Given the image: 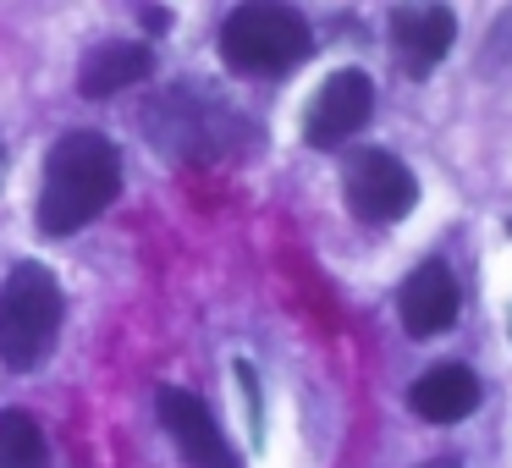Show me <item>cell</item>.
I'll use <instances>...</instances> for the list:
<instances>
[{
    "label": "cell",
    "mask_w": 512,
    "mask_h": 468,
    "mask_svg": "<svg viewBox=\"0 0 512 468\" xmlns=\"http://www.w3.org/2000/svg\"><path fill=\"white\" fill-rule=\"evenodd\" d=\"M122 193V155L105 133H67L45 155V188H39V232L72 237L94 226Z\"/></svg>",
    "instance_id": "6da1fadb"
},
{
    "label": "cell",
    "mask_w": 512,
    "mask_h": 468,
    "mask_svg": "<svg viewBox=\"0 0 512 468\" xmlns=\"http://www.w3.org/2000/svg\"><path fill=\"white\" fill-rule=\"evenodd\" d=\"M314 50V34L287 0H243L221 23V61L248 78H276Z\"/></svg>",
    "instance_id": "7a4b0ae2"
},
{
    "label": "cell",
    "mask_w": 512,
    "mask_h": 468,
    "mask_svg": "<svg viewBox=\"0 0 512 468\" xmlns=\"http://www.w3.org/2000/svg\"><path fill=\"white\" fill-rule=\"evenodd\" d=\"M61 336V287L45 265L23 259L0 287V364L28 375L50 358Z\"/></svg>",
    "instance_id": "3957f363"
},
{
    "label": "cell",
    "mask_w": 512,
    "mask_h": 468,
    "mask_svg": "<svg viewBox=\"0 0 512 468\" xmlns=\"http://www.w3.org/2000/svg\"><path fill=\"white\" fill-rule=\"evenodd\" d=\"M347 204H353L358 221L369 226H391L402 221V215L419 204V182H413V171L402 166L397 155H386V149H364V155L347 160Z\"/></svg>",
    "instance_id": "277c9868"
},
{
    "label": "cell",
    "mask_w": 512,
    "mask_h": 468,
    "mask_svg": "<svg viewBox=\"0 0 512 468\" xmlns=\"http://www.w3.org/2000/svg\"><path fill=\"white\" fill-rule=\"evenodd\" d=\"M369 111H375V83H369L364 72H353V67L331 72L325 89L309 100L303 138H309L314 149H336V144H347V138L369 122Z\"/></svg>",
    "instance_id": "5b68a950"
},
{
    "label": "cell",
    "mask_w": 512,
    "mask_h": 468,
    "mask_svg": "<svg viewBox=\"0 0 512 468\" xmlns=\"http://www.w3.org/2000/svg\"><path fill=\"white\" fill-rule=\"evenodd\" d=\"M155 408H160L166 435L177 441V452L188 457L193 468H243V463H237V452H232V441H226V430L215 424V413L204 408L193 391L166 386V391L155 397Z\"/></svg>",
    "instance_id": "8992f818"
},
{
    "label": "cell",
    "mask_w": 512,
    "mask_h": 468,
    "mask_svg": "<svg viewBox=\"0 0 512 468\" xmlns=\"http://www.w3.org/2000/svg\"><path fill=\"white\" fill-rule=\"evenodd\" d=\"M397 314L408 325V336H441L457 320V281L441 259H424L397 292Z\"/></svg>",
    "instance_id": "52a82bcc"
},
{
    "label": "cell",
    "mask_w": 512,
    "mask_h": 468,
    "mask_svg": "<svg viewBox=\"0 0 512 468\" xmlns=\"http://www.w3.org/2000/svg\"><path fill=\"white\" fill-rule=\"evenodd\" d=\"M452 39H457V17L446 6H397L391 12V45L419 78L452 50Z\"/></svg>",
    "instance_id": "ba28073f"
},
{
    "label": "cell",
    "mask_w": 512,
    "mask_h": 468,
    "mask_svg": "<svg viewBox=\"0 0 512 468\" xmlns=\"http://www.w3.org/2000/svg\"><path fill=\"white\" fill-rule=\"evenodd\" d=\"M155 72V56L149 45H133V39H111V45H94L78 67V94L83 100H111V94L133 89Z\"/></svg>",
    "instance_id": "9c48e42d"
},
{
    "label": "cell",
    "mask_w": 512,
    "mask_h": 468,
    "mask_svg": "<svg viewBox=\"0 0 512 468\" xmlns=\"http://www.w3.org/2000/svg\"><path fill=\"white\" fill-rule=\"evenodd\" d=\"M408 408L419 413V419H430V424H457V419H468V413L479 408V380H474V369H463V364H435V369H424V375L413 380V391H408Z\"/></svg>",
    "instance_id": "30bf717a"
},
{
    "label": "cell",
    "mask_w": 512,
    "mask_h": 468,
    "mask_svg": "<svg viewBox=\"0 0 512 468\" xmlns=\"http://www.w3.org/2000/svg\"><path fill=\"white\" fill-rule=\"evenodd\" d=\"M0 468H50V446L34 413L23 408L0 413Z\"/></svg>",
    "instance_id": "8fae6325"
},
{
    "label": "cell",
    "mask_w": 512,
    "mask_h": 468,
    "mask_svg": "<svg viewBox=\"0 0 512 468\" xmlns=\"http://www.w3.org/2000/svg\"><path fill=\"white\" fill-rule=\"evenodd\" d=\"M430 468H457V463H430Z\"/></svg>",
    "instance_id": "7c38bea8"
}]
</instances>
